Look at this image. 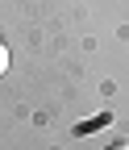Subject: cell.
I'll use <instances>...</instances> for the list:
<instances>
[{
  "mask_svg": "<svg viewBox=\"0 0 129 150\" xmlns=\"http://www.w3.org/2000/svg\"><path fill=\"white\" fill-rule=\"evenodd\" d=\"M4 71H8V46L0 42V75H4Z\"/></svg>",
  "mask_w": 129,
  "mask_h": 150,
  "instance_id": "obj_1",
  "label": "cell"
},
{
  "mask_svg": "<svg viewBox=\"0 0 129 150\" xmlns=\"http://www.w3.org/2000/svg\"><path fill=\"white\" fill-rule=\"evenodd\" d=\"M104 150H129V142H108Z\"/></svg>",
  "mask_w": 129,
  "mask_h": 150,
  "instance_id": "obj_2",
  "label": "cell"
}]
</instances>
